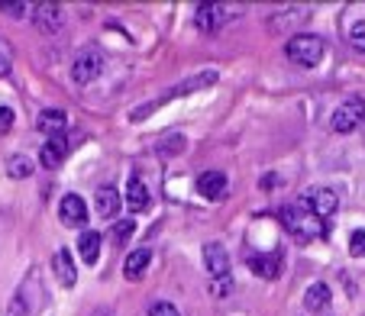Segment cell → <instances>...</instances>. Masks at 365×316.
Masks as SVG:
<instances>
[{"mask_svg": "<svg viewBox=\"0 0 365 316\" xmlns=\"http://www.w3.org/2000/svg\"><path fill=\"white\" fill-rule=\"evenodd\" d=\"M214 81H217V71H204V75L187 78L185 84H175V88H168L162 97H155V100H149V103H143V107H136V110L130 113V120H133V123H139V120H145L152 110H159V107H165L168 100H175V97H187L191 90H200V88H210Z\"/></svg>", "mask_w": 365, "mask_h": 316, "instance_id": "6da1fadb", "label": "cell"}, {"mask_svg": "<svg viewBox=\"0 0 365 316\" xmlns=\"http://www.w3.org/2000/svg\"><path fill=\"white\" fill-rule=\"evenodd\" d=\"M282 223H284V229H288L294 239H301V242L324 239V233H327L324 220H317L314 214H307L304 206H284V210H282Z\"/></svg>", "mask_w": 365, "mask_h": 316, "instance_id": "7a4b0ae2", "label": "cell"}, {"mask_svg": "<svg viewBox=\"0 0 365 316\" xmlns=\"http://www.w3.org/2000/svg\"><path fill=\"white\" fill-rule=\"evenodd\" d=\"M284 56H288L294 65L314 68V65L324 58V39H320V36H314V33H297V36H291V39H288Z\"/></svg>", "mask_w": 365, "mask_h": 316, "instance_id": "3957f363", "label": "cell"}, {"mask_svg": "<svg viewBox=\"0 0 365 316\" xmlns=\"http://www.w3.org/2000/svg\"><path fill=\"white\" fill-rule=\"evenodd\" d=\"M301 206L307 214L317 216V220H330V216L339 210V197H336V191H330V187H310V191H304Z\"/></svg>", "mask_w": 365, "mask_h": 316, "instance_id": "277c9868", "label": "cell"}, {"mask_svg": "<svg viewBox=\"0 0 365 316\" xmlns=\"http://www.w3.org/2000/svg\"><path fill=\"white\" fill-rule=\"evenodd\" d=\"M362 120H365V100L362 97H349V100H343L333 110L330 126H333V132H352L362 126Z\"/></svg>", "mask_w": 365, "mask_h": 316, "instance_id": "5b68a950", "label": "cell"}, {"mask_svg": "<svg viewBox=\"0 0 365 316\" xmlns=\"http://www.w3.org/2000/svg\"><path fill=\"white\" fill-rule=\"evenodd\" d=\"M101 71H103V56H101V48L97 46L81 48L78 58H75V65H71V78H75L78 84H91Z\"/></svg>", "mask_w": 365, "mask_h": 316, "instance_id": "8992f818", "label": "cell"}, {"mask_svg": "<svg viewBox=\"0 0 365 316\" xmlns=\"http://www.w3.org/2000/svg\"><path fill=\"white\" fill-rule=\"evenodd\" d=\"M204 265H207V275H210V281H230V255L227 248L220 246V242H210V246H204Z\"/></svg>", "mask_w": 365, "mask_h": 316, "instance_id": "52a82bcc", "label": "cell"}, {"mask_svg": "<svg viewBox=\"0 0 365 316\" xmlns=\"http://www.w3.org/2000/svg\"><path fill=\"white\" fill-rule=\"evenodd\" d=\"M58 220L71 229L84 226V223H88V204H84L78 194H65L62 204H58Z\"/></svg>", "mask_w": 365, "mask_h": 316, "instance_id": "ba28073f", "label": "cell"}, {"mask_svg": "<svg viewBox=\"0 0 365 316\" xmlns=\"http://www.w3.org/2000/svg\"><path fill=\"white\" fill-rule=\"evenodd\" d=\"M33 23H36V29H39L42 36H52V33H58V29H62L65 14H62V7H58V4H39V7H36V14H33Z\"/></svg>", "mask_w": 365, "mask_h": 316, "instance_id": "9c48e42d", "label": "cell"}, {"mask_svg": "<svg viewBox=\"0 0 365 316\" xmlns=\"http://www.w3.org/2000/svg\"><path fill=\"white\" fill-rule=\"evenodd\" d=\"M71 145H75V139H68V136H52L46 145H42V152H39L42 168H58V165L65 162V155L71 152Z\"/></svg>", "mask_w": 365, "mask_h": 316, "instance_id": "30bf717a", "label": "cell"}, {"mask_svg": "<svg viewBox=\"0 0 365 316\" xmlns=\"http://www.w3.org/2000/svg\"><path fill=\"white\" fill-rule=\"evenodd\" d=\"M194 20H197V29H204V33H214L217 26H223L227 20H233V10L220 7V4H200Z\"/></svg>", "mask_w": 365, "mask_h": 316, "instance_id": "8fae6325", "label": "cell"}, {"mask_svg": "<svg viewBox=\"0 0 365 316\" xmlns=\"http://www.w3.org/2000/svg\"><path fill=\"white\" fill-rule=\"evenodd\" d=\"M227 184L230 181H227V174L223 172H204L197 178V194L204 200H223L227 197Z\"/></svg>", "mask_w": 365, "mask_h": 316, "instance_id": "7c38bea8", "label": "cell"}, {"mask_svg": "<svg viewBox=\"0 0 365 316\" xmlns=\"http://www.w3.org/2000/svg\"><path fill=\"white\" fill-rule=\"evenodd\" d=\"M52 271H56V278H58V284H62V288H75L78 271H75V261H71L68 248H58V252L52 255Z\"/></svg>", "mask_w": 365, "mask_h": 316, "instance_id": "4fadbf2b", "label": "cell"}, {"mask_svg": "<svg viewBox=\"0 0 365 316\" xmlns=\"http://www.w3.org/2000/svg\"><path fill=\"white\" fill-rule=\"evenodd\" d=\"M149 261H152V248H136V252H130L123 261V278L126 281H143Z\"/></svg>", "mask_w": 365, "mask_h": 316, "instance_id": "5bb4252c", "label": "cell"}, {"mask_svg": "<svg viewBox=\"0 0 365 316\" xmlns=\"http://www.w3.org/2000/svg\"><path fill=\"white\" fill-rule=\"evenodd\" d=\"M126 206H130V214H139L149 206V187L139 174H130V181H126Z\"/></svg>", "mask_w": 365, "mask_h": 316, "instance_id": "9a60e30c", "label": "cell"}, {"mask_svg": "<svg viewBox=\"0 0 365 316\" xmlns=\"http://www.w3.org/2000/svg\"><path fill=\"white\" fill-rule=\"evenodd\" d=\"M330 303H333V290L327 288L324 281L310 284L307 294H304V307H307V313H324V310L330 307Z\"/></svg>", "mask_w": 365, "mask_h": 316, "instance_id": "2e32d148", "label": "cell"}, {"mask_svg": "<svg viewBox=\"0 0 365 316\" xmlns=\"http://www.w3.org/2000/svg\"><path fill=\"white\" fill-rule=\"evenodd\" d=\"M249 268L255 271V275L269 278V281H275L278 275H282V255L272 252V255H249Z\"/></svg>", "mask_w": 365, "mask_h": 316, "instance_id": "e0dca14e", "label": "cell"}, {"mask_svg": "<svg viewBox=\"0 0 365 316\" xmlns=\"http://www.w3.org/2000/svg\"><path fill=\"white\" fill-rule=\"evenodd\" d=\"M36 126H39V130L46 132L48 139H52V136H65V126H68V113H65V110H42L39 120H36Z\"/></svg>", "mask_w": 365, "mask_h": 316, "instance_id": "ac0fdd59", "label": "cell"}, {"mask_svg": "<svg viewBox=\"0 0 365 316\" xmlns=\"http://www.w3.org/2000/svg\"><path fill=\"white\" fill-rule=\"evenodd\" d=\"M94 204H97V214H101L103 220H113V216H117V210H120V194L113 191V187H101Z\"/></svg>", "mask_w": 365, "mask_h": 316, "instance_id": "d6986e66", "label": "cell"}, {"mask_svg": "<svg viewBox=\"0 0 365 316\" xmlns=\"http://www.w3.org/2000/svg\"><path fill=\"white\" fill-rule=\"evenodd\" d=\"M78 252H81L84 265H97V255H101V233L88 229V233L78 239Z\"/></svg>", "mask_w": 365, "mask_h": 316, "instance_id": "ffe728a7", "label": "cell"}, {"mask_svg": "<svg viewBox=\"0 0 365 316\" xmlns=\"http://www.w3.org/2000/svg\"><path fill=\"white\" fill-rule=\"evenodd\" d=\"M7 174L10 178H29V174H33V162H29L26 155H10Z\"/></svg>", "mask_w": 365, "mask_h": 316, "instance_id": "44dd1931", "label": "cell"}, {"mask_svg": "<svg viewBox=\"0 0 365 316\" xmlns=\"http://www.w3.org/2000/svg\"><path fill=\"white\" fill-rule=\"evenodd\" d=\"M14 71V46L7 39H0V78H7Z\"/></svg>", "mask_w": 365, "mask_h": 316, "instance_id": "7402d4cb", "label": "cell"}, {"mask_svg": "<svg viewBox=\"0 0 365 316\" xmlns=\"http://www.w3.org/2000/svg\"><path fill=\"white\" fill-rule=\"evenodd\" d=\"M349 255L352 258H362L365 255V229H356V233L349 236Z\"/></svg>", "mask_w": 365, "mask_h": 316, "instance_id": "603a6c76", "label": "cell"}, {"mask_svg": "<svg viewBox=\"0 0 365 316\" xmlns=\"http://www.w3.org/2000/svg\"><path fill=\"white\" fill-rule=\"evenodd\" d=\"M133 233H136V223H133V220H120L117 226H113V239H117V242H130Z\"/></svg>", "mask_w": 365, "mask_h": 316, "instance_id": "cb8c5ba5", "label": "cell"}, {"mask_svg": "<svg viewBox=\"0 0 365 316\" xmlns=\"http://www.w3.org/2000/svg\"><path fill=\"white\" fill-rule=\"evenodd\" d=\"M145 316H181V313H178V307H175V303L159 300V303H152L149 313H145Z\"/></svg>", "mask_w": 365, "mask_h": 316, "instance_id": "d4e9b609", "label": "cell"}, {"mask_svg": "<svg viewBox=\"0 0 365 316\" xmlns=\"http://www.w3.org/2000/svg\"><path fill=\"white\" fill-rule=\"evenodd\" d=\"M349 42L359 48V52H365V20H362V23H356V26L349 29Z\"/></svg>", "mask_w": 365, "mask_h": 316, "instance_id": "484cf974", "label": "cell"}, {"mask_svg": "<svg viewBox=\"0 0 365 316\" xmlns=\"http://www.w3.org/2000/svg\"><path fill=\"white\" fill-rule=\"evenodd\" d=\"M0 10L10 16H23L29 10V4H23V0H16V4H7V0H0Z\"/></svg>", "mask_w": 365, "mask_h": 316, "instance_id": "4316f807", "label": "cell"}, {"mask_svg": "<svg viewBox=\"0 0 365 316\" xmlns=\"http://www.w3.org/2000/svg\"><path fill=\"white\" fill-rule=\"evenodd\" d=\"M10 130H14V110H10V107H0V136Z\"/></svg>", "mask_w": 365, "mask_h": 316, "instance_id": "83f0119b", "label": "cell"}, {"mask_svg": "<svg viewBox=\"0 0 365 316\" xmlns=\"http://www.w3.org/2000/svg\"><path fill=\"white\" fill-rule=\"evenodd\" d=\"M230 290H233V278L230 281H210V294L214 297H227Z\"/></svg>", "mask_w": 365, "mask_h": 316, "instance_id": "f1b7e54d", "label": "cell"}, {"mask_svg": "<svg viewBox=\"0 0 365 316\" xmlns=\"http://www.w3.org/2000/svg\"><path fill=\"white\" fill-rule=\"evenodd\" d=\"M94 316H113V313H110V310H97Z\"/></svg>", "mask_w": 365, "mask_h": 316, "instance_id": "f546056e", "label": "cell"}]
</instances>
